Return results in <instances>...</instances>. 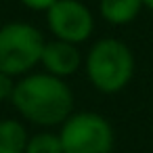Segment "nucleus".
Segmentation results:
<instances>
[{"label":"nucleus","instance_id":"obj_1","mask_svg":"<svg viewBox=\"0 0 153 153\" xmlns=\"http://www.w3.org/2000/svg\"><path fill=\"white\" fill-rule=\"evenodd\" d=\"M11 101L17 111L34 124L55 126L69 117L74 94L69 86L51 74H34L13 86Z\"/></svg>","mask_w":153,"mask_h":153},{"label":"nucleus","instance_id":"obj_2","mask_svg":"<svg viewBox=\"0 0 153 153\" xmlns=\"http://www.w3.org/2000/svg\"><path fill=\"white\" fill-rule=\"evenodd\" d=\"M86 71L90 82L101 92H117L130 82L134 74L132 51L122 40L103 38L90 48Z\"/></svg>","mask_w":153,"mask_h":153},{"label":"nucleus","instance_id":"obj_3","mask_svg":"<svg viewBox=\"0 0 153 153\" xmlns=\"http://www.w3.org/2000/svg\"><path fill=\"white\" fill-rule=\"evenodd\" d=\"M42 34L21 21H13L0 27V74L19 76L30 71L42 57Z\"/></svg>","mask_w":153,"mask_h":153},{"label":"nucleus","instance_id":"obj_4","mask_svg":"<svg viewBox=\"0 0 153 153\" xmlns=\"http://www.w3.org/2000/svg\"><path fill=\"white\" fill-rule=\"evenodd\" d=\"M63 153H111L113 128L111 124L92 111L69 115L61 128Z\"/></svg>","mask_w":153,"mask_h":153},{"label":"nucleus","instance_id":"obj_5","mask_svg":"<svg viewBox=\"0 0 153 153\" xmlns=\"http://www.w3.org/2000/svg\"><path fill=\"white\" fill-rule=\"evenodd\" d=\"M46 23L57 40L78 44L84 42L94 27V19L90 11L80 0H57L46 11Z\"/></svg>","mask_w":153,"mask_h":153},{"label":"nucleus","instance_id":"obj_6","mask_svg":"<svg viewBox=\"0 0 153 153\" xmlns=\"http://www.w3.org/2000/svg\"><path fill=\"white\" fill-rule=\"evenodd\" d=\"M40 63L46 67V71L51 76L65 78V76H71L80 67L82 57H80V51L76 48V44H69L63 40H51V42H44Z\"/></svg>","mask_w":153,"mask_h":153},{"label":"nucleus","instance_id":"obj_7","mask_svg":"<svg viewBox=\"0 0 153 153\" xmlns=\"http://www.w3.org/2000/svg\"><path fill=\"white\" fill-rule=\"evenodd\" d=\"M140 7H143V0H101L99 2L101 15L115 25L130 23L140 13Z\"/></svg>","mask_w":153,"mask_h":153},{"label":"nucleus","instance_id":"obj_8","mask_svg":"<svg viewBox=\"0 0 153 153\" xmlns=\"http://www.w3.org/2000/svg\"><path fill=\"white\" fill-rule=\"evenodd\" d=\"M27 134L25 128L15 120L0 122V153H25Z\"/></svg>","mask_w":153,"mask_h":153},{"label":"nucleus","instance_id":"obj_9","mask_svg":"<svg viewBox=\"0 0 153 153\" xmlns=\"http://www.w3.org/2000/svg\"><path fill=\"white\" fill-rule=\"evenodd\" d=\"M25 153H63L61 138L55 134H48V132L36 134V136L27 138Z\"/></svg>","mask_w":153,"mask_h":153},{"label":"nucleus","instance_id":"obj_10","mask_svg":"<svg viewBox=\"0 0 153 153\" xmlns=\"http://www.w3.org/2000/svg\"><path fill=\"white\" fill-rule=\"evenodd\" d=\"M13 86H15V84L11 82V78H9V76L0 74V101H4V99H9V97H11Z\"/></svg>","mask_w":153,"mask_h":153},{"label":"nucleus","instance_id":"obj_11","mask_svg":"<svg viewBox=\"0 0 153 153\" xmlns=\"http://www.w3.org/2000/svg\"><path fill=\"white\" fill-rule=\"evenodd\" d=\"M21 2L25 4V7H30V9H34V11H48L57 0H21Z\"/></svg>","mask_w":153,"mask_h":153},{"label":"nucleus","instance_id":"obj_12","mask_svg":"<svg viewBox=\"0 0 153 153\" xmlns=\"http://www.w3.org/2000/svg\"><path fill=\"white\" fill-rule=\"evenodd\" d=\"M143 4H145V7H149V9L153 11V0H143Z\"/></svg>","mask_w":153,"mask_h":153}]
</instances>
